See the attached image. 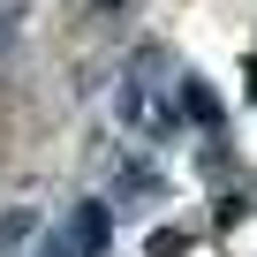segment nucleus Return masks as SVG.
I'll return each instance as SVG.
<instances>
[{
    "instance_id": "f257e3e1",
    "label": "nucleus",
    "mask_w": 257,
    "mask_h": 257,
    "mask_svg": "<svg viewBox=\"0 0 257 257\" xmlns=\"http://www.w3.org/2000/svg\"><path fill=\"white\" fill-rule=\"evenodd\" d=\"M106 234H113V227H106V204H83V212L68 219V249H83V257H98Z\"/></svg>"
},
{
    "instance_id": "f03ea898",
    "label": "nucleus",
    "mask_w": 257,
    "mask_h": 257,
    "mask_svg": "<svg viewBox=\"0 0 257 257\" xmlns=\"http://www.w3.org/2000/svg\"><path fill=\"white\" fill-rule=\"evenodd\" d=\"M182 106H189V121H219V98H212V91H204L197 76L182 83Z\"/></svg>"
},
{
    "instance_id": "7ed1b4c3",
    "label": "nucleus",
    "mask_w": 257,
    "mask_h": 257,
    "mask_svg": "<svg viewBox=\"0 0 257 257\" xmlns=\"http://www.w3.org/2000/svg\"><path fill=\"white\" fill-rule=\"evenodd\" d=\"M38 257H76V249H68V234H46V242H38Z\"/></svg>"
}]
</instances>
